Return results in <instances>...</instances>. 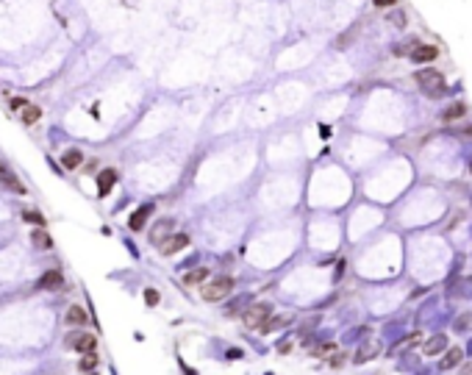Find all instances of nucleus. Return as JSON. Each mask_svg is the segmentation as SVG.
<instances>
[{"instance_id":"1","label":"nucleus","mask_w":472,"mask_h":375,"mask_svg":"<svg viewBox=\"0 0 472 375\" xmlns=\"http://www.w3.org/2000/svg\"><path fill=\"white\" fill-rule=\"evenodd\" d=\"M233 289V278L231 275H219V278H211V281L200 283V295H203L206 303H219L225 300Z\"/></svg>"},{"instance_id":"2","label":"nucleus","mask_w":472,"mask_h":375,"mask_svg":"<svg viewBox=\"0 0 472 375\" xmlns=\"http://www.w3.org/2000/svg\"><path fill=\"white\" fill-rule=\"evenodd\" d=\"M64 345L70 347V350H78V353H95L98 350V336L86 333V331H75V333H67Z\"/></svg>"},{"instance_id":"3","label":"nucleus","mask_w":472,"mask_h":375,"mask_svg":"<svg viewBox=\"0 0 472 375\" xmlns=\"http://www.w3.org/2000/svg\"><path fill=\"white\" fill-rule=\"evenodd\" d=\"M417 84L422 86V89L430 95V98H436V95H442V92H444V81H442V75H439L436 70H422V72H417Z\"/></svg>"},{"instance_id":"4","label":"nucleus","mask_w":472,"mask_h":375,"mask_svg":"<svg viewBox=\"0 0 472 375\" xmlns=\"http://www.w3.org/2000/svg\"><path fill=\"white\" fill-rule=\"evenodd\" d=\"M269 314H272V306H267V303H253V306H250V309L245 312V325H247V328H256V331H259L261 322H264V320H267Z\"/></svg>"},{"instance_id":"5","label":"nucleus","mask_w":472,"mask_h":375,"mask_svg":"<svg viewBox=\"0 0 472 375\" xmlns=\"http://www.w3.org/2000/svg\"><path fill=\"white\" fill-rule=\"evenodd\" d=\"M61 286H64V272H61V269H56V267L48 269V272L36 281V289H39V292H58Z\"/></svg>"},{"instance_id":"6","label":"nucleus","mask_w":472,"mask_h":375,"mask_svg":"<svg viewBox=\"0 0 472 375\" xmlns=\"http://www.w3.org/2000/svg\"><path fill=\"white\" fill-rule=\"evenodd\" d=\"M117 181H120V172L111 170V167H106V170H100L98 178H95V184H98V195L100 198H106L108 192L117 186Z\"/></svg>"},{"instance_id":"7","label":"nucleus","mask_w":472,"mask_h":375,"mask_svg":"<svg viewBox=\"0 0 472 375\" xmlns=\"http://www.w3.org/2000/svg\"><path fill=\"white\" fill-rule=\"evenodd\" d=\"M0 186H6L8 192H14V195H28V189H25V184H22L20 178L14 175V172L8 170L6 164L0 161Z\"/></svg>"},{"instance_id":"8","label":"nucleus","mask_w":472,"mask_h":375,"mask_svg":"<svg viewBox=\"0 0 472 375\" xmlns=\"http://www.w3.org/2000/svg\"><path fill=\"white\" fill-rule=\"evenodd\" d=\"M186 245H189V234H172L158 245V253L161 256H175V253H181Z\"/></svg>"},{"instance_id":"9","label":"nucleus","mask_w":472,"mask_h":375,"mask_svg":"<svg viewBox=\"0 0 472 375\" xmlns=\"http://www.w3.org/2000/svg\"><path fill=\"white\" fill-rule=\"evenodd\" d=\"M153 212H156V206L153 203H145V206H139L131 217H128V228L131 231H142V228L148 225V219L153 217Z\"/></svg>"},{"instance_id":"10","label":"nucleus","mask_w":472,"mask_h":375,"mask_svg":"<svg viewBox=\"0 0 472 375\" xmlns=\"http://www.w3.org/2000/svg\"><path fill=\"white\" fill-rule=\"evenodd\" d=\"M436 56H439L436 45H420V42H414V48H411V61H417V64L436 61Z\"/></svg>"},{"instance_id":"11","label":"nucleus","mask_w":472,"mask_h":375,"mask_svg":"<svg viewBox=\"0 0 472 375\" xmlns=\"http://www.w3.org/2000/svg\"><path fill=\"white\" fill-rule=\"evenodd\" d=\"M172 222H175V219H158V222H156V228L150 231V242H153L156 248H158V245H161V242L169 236V231H172Z\"/></svg>"},{"instance_id":"12","label":"nucleus","mask_w":472,"mask_h":375,"mask_svg":"<svg viewBox=\"0 0 472 375\" xmlns=\"http://www.w3.org/2000/svg\"><path fill=\"white\" fill-rule=\"evenodd\" d=\"M81 164H84V153H81L78 148H67L61 153V167L64 170H78Z\"/></svg>"},{"instance_id":"13","label":"nucleus","mask_w":472,"mask_h":375,"mask_svg":"<svg viewBox=\"0 0 472 375\" xmlns=\"http://www.w3.org/2000/svg\"><path fill=\"white\" fill-rule=\"evenodd\" d=\"M209 267H195V269H189V272H183V278L181 281L186 283V286H200V283H206L209 281Z\"/></svg>"},{"instance_id":"14","label":"nucleus","mask_w":472,"mask_h":375,"mask_svg":"<svg viewBox=\"0 0 472 375\" xmlns=\"http://www.w3.org/2000/svg\"><path fill=\"white\" fill-rule=\"evenodd\" d=\"M31 242H34V248H39V250L53 248V236H50L45 228H34V231H31Z\"/></svg>"},{"instance_id":"15","label":"nucleus","mask_w":472,"mask_h":375,"mask_svg":"<svg viewBox=\"0 0 472 375\" xmlns=\"http://www.w3.org/2000/svg\"><path fill=\"white\" fill-rule=\"evenodd\" d=\"M64 320H67V325H86V322H89V314H86L81 306H70L67 314H64Z\"/></svg>"},{"instance_id":"16","label":"nucleus","mask_w":472,"mask_h":375,"mask_svg":"<svg viewBox=\"0 0 472 375\" xmlns=\"http://www.w3.org/2000/svg\"><path fill=\"white\" fill-rule=\"evenodd\" d=\"M461 359H464V350H461V347H450V350L444 353V359L439 361V367L450 370V367H456V364H461Z\"/></svg>"},{"instance_id":"17","label":"nucleus","mask_w":472,"mask_h":375,"mask_svg":"<svg viewBox=\"0 0 472 375\" xmlns=\"http://www.w3.org/2000/svg\"><path fill=\"white\" fill-rule=\"evenodd\" d=\"M20 117H22V122H25V125H34V122L42 120V108L34 106V103H28V106L20 111Z\"/></svg>"},{"instance_id":"18","label":"nucleus","mask_w":472,"mask_h":375,"mask_svg":"<svg viewBox=\"0 0 472 375\" xmlns=\"http://www.w3.org/2000/svg\"><path fill=\"white\" fill-rule=\"evenodd\" d=\"M447 347V339L444 336H430L428 342H425V356H439Z\"/></svg>"},{"instance_id":"19","label":"nucleus","mask_w":472,"mask_h":375,"mask_svg":"<svg viewBox=\"0 0 472 375\" xmlns=\"http://www.w3.org/2000/svg\"><path fill=\"white\" fill-rule=\"evenodd\" d=\"M464 114H467V106H464V103H453V106L444 108L442 120H444V122H453V120H461Z\"/></svg>"},{"instance_id":"20","label":"nucleus","mask_w":472,"mask_h":375,"mask_svg":"<svg viewBox=\"0 0 472 375\" xmlns=\"http://www.w3.org/2000/svg\"><path fill=\"white\" fill-rule=\"evenodd\" d=\"M22 222H31V225H36V228H45V225H48V219H45L39 212H31V209H25V212H22Z\"/></svg>"},{"instance_id":"21","label":"nucleus","mask_w":472,"mask_h":375,"mask_svg":"<svg viewBox=\"0 0 472 375\" xmlns=\"http://www.w3.org/2000/svg\"><path fill=\"white\" fill-rule=\"evenodd\" d=\"M281 325H286V317H272V314H269V317L261 322L259 331L261 333H269V331H275V328H281Z\"/></svg>"},{"instance_id":"22","label":"nucleus","mask_w":472,"mask_h":375,"mask_svg":"<svg viewBox=\"0 0 472 375\" xmlns=\"http://www.w3.org/2000/svg\"><path fill=\"white\" fill-rule=\"evenodd\" d=\"M336 353V345L333 342H322V345H317L314 350H311V356H319V359H325V356Z\"/></svg>"},{"instance_id":"23","label":"nucleus","mask_w":472,"mask_h":375,"mask_svg":"<svg viewBox=\"0 0 472 375\" xmlns=\"http://www.w3.org/2000/svg\"><path fill=\"white\" fill-rule=\"evenodd\" d=\"M78 367L84 370V373H92V370L98 367V356H95V353H84V359H81Z\"/></svg>"},{"instance_id":"24","label":"nucleus","mask_w":472,"mask_h":375,"mask_svg":"<svg viewBox=\"0 0 472 375\" xmlns=\"http://www.w3.org/2000/svg\"><path fill=\"white\" fill-rule=\"evenodd\" d=\"M158 300H161V295H158V289H153V286H148L145 289V303L153 309V306H158Z\"/></svg>"},{"instance_id":"25","label":"nucleus","mask_w":472,"mask_h":375,"mask_svg":"<svg viewBox=\"0 0 472 375\" xmlns=\"http://www.w3.org/2000/svg\"><path fill=\"white\" fill-rule=\"evenodd\" d=\"M472 328V314H464V317H458L456 320V331L461 333V331H470Z\"/></svg>"},{"instance_id":"26","label":"nucleus","mask_w":472,"mask_h":375,"mask_svg":"<svg viewBox=\"0 0 472 375\" xmlns=\"http://www.w3.org/2000/svg\"><path fill=\"white\" fill-rule=\"evenodd\" d=\"M8 106L14 108V111H22V108L28 106V98H11L8 100Z\"/></svg>"},{"instance_id":"27","label":"nucleus","mask_w":472,"mask_h":375,"mask_svg":"<svg viewBox=\"0 0 472 375\" xmlns=\"http://www.w3.org/2000/svg\"><path fill=\"white\" fill-rule=\"evenodd\" d=\"M378 8H389V6H397V0H372Z\"/></svg>"},{"instance_id":"28","label":"nucleus","mask_w":472,"mask_h":375,"mask_svg":"<svg viewBox=\"0 0 472 375\" xmlns=\"http://www.w3.org/2000/svg\"><path fill=\"white\" fill-rule=\"evenodd\" d=\"M461 375H472V361H467L464 367H461Z\"/></svg>"},{"instance_id":"29","label":"nucleus","mask_w":472,"mask_h":375,"mask_svg":"<svg viewBox=\"0 0 472 375\" xmlns=\"http://www.w3.org/2000/svg\"><path fill=\"white\" fill-rule=\"evenodd\" d=\"M389 20L395 22V25H403V14H395V17H389Z\"/></svg>"},{"instance_id":"30","label":"nucleus","mask_w":472,"mask_h":375,"mask_svg":"<svg viewBox=\"0 0 472 375\" xmlns=\"http://www.w3.org/2000/svg\"><path fill=\"white\" fill-rule=\"evenodd\" d=\"M92 375H95V373H92Z\"/></svg>"},{"instance_id":"31","label":"nucleus","mask_w":472,"mask_h":375,"mask_svg":"<svg viewBox=\"0 0 472 375\" xmlns=\"http://www.w3.org/2000/svg\"><path fill=\"white\" fill-rule=\"evenodd\" d=\"M470 170H472V167H470Z\"/></svg>"}]
</instances>
